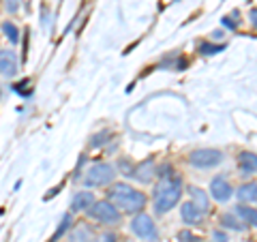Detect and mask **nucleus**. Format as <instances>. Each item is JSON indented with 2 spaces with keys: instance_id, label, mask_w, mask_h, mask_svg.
Masks as SVG:
<instances>
[{
  "instance_id": "5701e85b",
  "label": "nucleus",
  "mask_w": 257,
  "mask_h": 242,
  "mask_svg": "<svg viewBox=\"0 0 257 242\" xmlns=\"http://www.w3.org/2000/svg\"><path fill=\"white\" fill-rule=\"evenodd\" d=\"M178 240L180 242H193V233L191 231H180L178 233Z\"/></svg>"
},
{
  "instance_id": "dca6fc26",
  "label": "nucleus",
  "mask_w": 257,
  "mask_h": 242,
  "mask_svg": "<svg viewBox=\"0 0 257 242\" xmlns=\"http://www.w3.org/2000/svg\"><path fill=\"white\" fill-rule=\"evenodd\" d=\"M221 223H223V227H227V229H234V231H242V229H246V225H244L242 221H238L234 214H223Z\"/></svg>"
},
{
  "instance_id": "7ed1b4c3",
  "label": "nucleus",
  "mask_w": 257,
  "mask_h": 242,
  "mask_svg": "<svg viewBox=\"0 0 257 242\" xmlns=\"http://www.w3.org/2000/svg\"><path fill=\"white\" fill-rule=\"evenodd\" d=\"M86 212L92 221L103 223V225H118L122 221V214H120V210L111 204V201H94Z\"/></svg>"
},
{
  "instance_id": "6e6552de",
  "label": "nucleus",
  "mask_w": 257,
  "mask_h": 242,
  "mask_svg": "<svg viewBox=\"0 0 257 242\" xmlns=\"http://www.w3.org/2000/svg\"><path fill=\"white\" fill-rule=\"evenodd\" d=\"M231 184L227 182L225 176H216V178L210 180V195L216 199V201H227L231 197Z\"/></svg>"
},
{
  "instance_id": "423d86ee",
  "label": "nucleus",
  "mask_w": 257,
  "mask_h": 242,
  "mask_svg": "<svg viewBox=\"0 0 257 242\" xmlns=\"http://www.w3.org/2000/svg\"><path fill=\"white\" fill-rule=\"evenodd\" d=\"M223 161V152L221 150H214V148H199V150H193L189 155V163L197 169H210L216 167Z\"/></svg>"
},
{
  "instance_id": "412c9836",
  "label": "nucleus",
  "mask_w": 257,
  "mask_h": 242,
  "mask_svg": "<svg viewBox=\"0 0 257 242\" xmlns=\"http://www.w3.org/2000/svg\"><path fill=\"white\" fill-rule=\"evenodd\" d=\"M22 7V0H5V9L9 13H18Z\"/></svg>"
},
{
  "instance_id": "f3484780",
  "label": "nucleus",
  "mask_w": 257,
  "mask_h": 242,
  "mask_svg": "<svg viewBox=\"0 0 257 242\" xmlns=\"http://www.w3.org/2000/svg\"><path fill=\"white\" fill-rule=\"evenodd\" d=\"M94 236V231L88 227V225H82V227H77V231L73 233V242H90Z\"/></svg>"
},
{
  "instance_id": "f8f14e48",
  "label": "nucleus",
  "mask_w": 257,
  "mask_h": 242,
  "mask_svg": "<svg viewBox=\"0 0 257 242\" xmlns=\"http://www.w3.org/2000/svg\"><path fill=\"white\" fill-rule=\"evenodd\" d=\"M131 176H133L135 180H140V182H148L152 176H155V163L148 161V163H142L138 167H133L131 169Z\"/></svg>"
},
{
  "instance_id": "2eb2a0df",
  "label": "nucleus",
  "mask_w": 257,
  "mask_h": 242,
  "mask_svg": "<svg viewBox=\"0 0 257 242\" xmlns=\"http://www.w3.org/2000/svg\"><path fill=\"white\" fill-rule=\"evenodd\" d=\"M238 197H240V201H248V204H255V199H257V187H255V182L242 184V187L238 189Z\"/></svg>"
},
{
  "instance_id": "aec40b11",
  "label": "nucleus",
  "mask_w": 257,
  "mask_h": 242,
  "mask_svg": "<svg viewBox=\"0 0 257 242\" xmlns=\"http://www.w3.org/2000/svg\"><path fill=\"white\" fill-rule=\"evenodd\" d=\"M90 242H116L114 233H94Z\"/></svg>"
},
{
  "instance_id": "1a4fd4ad",
  "label": "nucleus",
  "mask_w": 257,
  "mask_h": 242,
  "mask_svg": "<svg viewBox=\"0 0 257 242\" xmlns=\"http://www.w3.org/2000/svg\"><path fill=\"white\" fill-rule=\"evenodd\" d=\"M94 204V195L90 191H79L77 195L73 197V201H71V210L73 212H84V210H88Z\"/></svg>"
},
{
  "instance_id": "6ab92c4d",
  "label": "nucleus",
  "mask_w": 257,
  "mask_h": 242,
  "mask_svg": "<svg viewBox=\"0 0 257 242\" xmlns=\"http://www.w3.org/2000/svg\"><path fill=\"white\" fill-rule=\"evenodd\" d=\"M71 221H73V216H71V214H64V216H62V223L58 225V229H56V233L52 236V240H50V242H58V238H60L62 233L71 227Z\"/></svg>"
},
{
  "instance_id": "4be33fe9",
  "label": "nucleus",
  "mask_w": 257,
  "mask_h": 242,
  "mask_svg": "<svg viewBox=\"0 0 257 242\" xmlns=\"http://www.w3.org/2000/svg\"><path fill=\"white\" fill-rule=\"evenodd\" d=\"M221 50H225V45H214V47L212 45H206V43L202 45V52L204 54H219Z\"/></svg>"
},
{
  "instance_id": "9b49d317",
  "label": "nucleus",
  "mask_w": 257,
  "mask_h": 242,
  "mask_svg": "<svg viewBox=\"0 0 257 242\" xmlns=\"http://www.w3.org/2000/svg\"><path fill=\"white\" fill-rule=\"evenodd\" d=\"M189 193H191V197H193V201H191V204L195 206L199 212H202V214H206L208 210H210V201H208V195H206V193H204L202 189H197V187H191V189H189Z\"/></svg>"
},
{
  "instance_id": "4468645a",
  "label": "nucleus",
  "mask_w": 257,
  "mask_h": 242,
  "mask_svg": "<svg viewBox=\"0 0 257 242\" xmlns=\"http://www.w3.org/2000/svg\"><path fill=\"white\" fill-rule=\"evenodd\" d=\"M236 214L242 219L244 225H253L257 223V212H255V208L253 206H236Z\"/></svg>"
},
{
  "instance_id": "0eeeda50",
  "label": "nucleus",
  "mask_w": 257,
  "mask_h": 242,
  "mask_svg": "<svg viewBox=\"0 0 257 242\" xmlns=\"http://www.w3.org/2000/svg\"><path fill=\"white\" fill-rule=\"evenodd\" d=\"M20 69L18 62V54L13 50H0V75L5 77H13Z\"/></svg>"
},
{
  "instance_id": "f03ea898",
  "label": "nucleus",
  "mask_w": 257,
  "mask_h": 242,
  "mask_svg": "<svg viewBox=\"0 0 257 242\" xmlns=\"http://www.w3.org/2000/svg\"><path fill=\"white\" fill-rule=\"evenodd\" d=\"M182 195V180L178 176H167L155 191V210L159 214L170 212L174 206H178Z\"/></svg>"
},
{
  "instance_id": "393cba45",
  "label": "nucleus",
  "mask_w": 257,
  "mask_h": 242,
  "mask_svg": "<svg viewBox=\"0 0 257 242\" xmlns=\"http://www.w3.org/2000/svg\"><path fill=\"white\" fill-rule=\"evenodd\" d=\"M107 133H101V135H96V140H92V146H101V144L103 142H105V140H109V137H105Z\"/></svg>"
},
{
  "instance_id": "20e7f679",
  "label": "nucleus",
  "mask_w": 257,
  "mask_h": 242,
  "mask_svg": "<svg viewBox=\"0 0 257 242\" xmlns=\"http://www.w3.org/2000/svg\"><path fill=\"white\" fill-rule=\"evenodd\" d=\"M116 178V167L109 165V163H94L90 169H88L86 178H84V184L86 187H107L111 184Z\"/></svg>"
},
{
  "instance_id": "ddd939ff",
  "label": "nucleus",
  "mask_w": 257,
  "mask_h": 242,
  "mask_svg": "<svg viewBox=\"0 0 257 242\" xmlns=\"http://www.w3.org/2000/svg\"><path fill=\"white\" fill-rule=\"evenodd\" d=\"M180 216L187 225H195V223H199V219H202V212H199L191 201H187V204L180 206Z\"/></svg>"
},
{
  "instance_id": "a211bd4d",
  "label": "nucleus",
  "mask_w": 257,
  "mask_h": 242,
  "mask_svg": "<svg viewBox=\"0 0 257 242\" xmlns=\"http://www.w3.org/2000/svg\"><path fill=\"white\" fill-rule=\"evenodd\" d=\"M3 32L7 35V39H9L11 43H18L20 41V30H18V26H15L13 22H5L3 24Z\"/></svg>"
},
{
  "instance_id": "b1692460",
  "label": "nucleus",
  "mask_w": 257,
  "mask_h": 242,
  "mask_svg": "<svg viewBox=\"0 0 257 242\" xmlns=\"http://www.w3.org/2000/svg\"><path fill=\"white\" fill-rule=\"evenodd\" d=\"M214 242H227V233L225 231H214Z\"/></svg>"
},
{
  "instance_id": "f257e3e1",
  "label": "nucleus",
  "mask_w": 257,
  "mask_h": 242,
  "mask_svg": "<svg viewBox=\"0 0 257 242\" xmlns=\"http://www.w3.org/2000/svg\"><path fill=\"white\" fill-rule=\"evenodd\" d=\"M107 201H111L118 210H124L128 214H138L146 208V195L124 182L111 184V189H107Z\"/></svg>"
},
{
  "instance_id": "39448f33",
  "label": "nucleus",
  "mask_w": 257,
  "mask_h": 242,
  "mask_svg": "<svg viewBox=\"0 0 257 242\" xmlns=\"http://www.w3.org/2000/svg\"><path fill=\"white\" fill-rule=\"evenodd\" d=\"M131 229L138 238L146 240V242H159V229L157 223L152 221V216H148L146 212H138L131 221Z\"/></svg>"
},
{
  "instance_id": "9d476101",
  "label": "nucleus",
  "mask_w": 257,
  "mask_h": 242,
  "mask_svg": "<svg viewBox=\"0 0 257 242\" xmlns=\"http://www.w3.org/2000/svg\"><path fill=\"white\" fill-rule=\"evenodd\" d=\"M238 167H240V174L242 176H253L257 172V157L253 152H242L238 159Z\"/></svg>"
}]
</instances>
